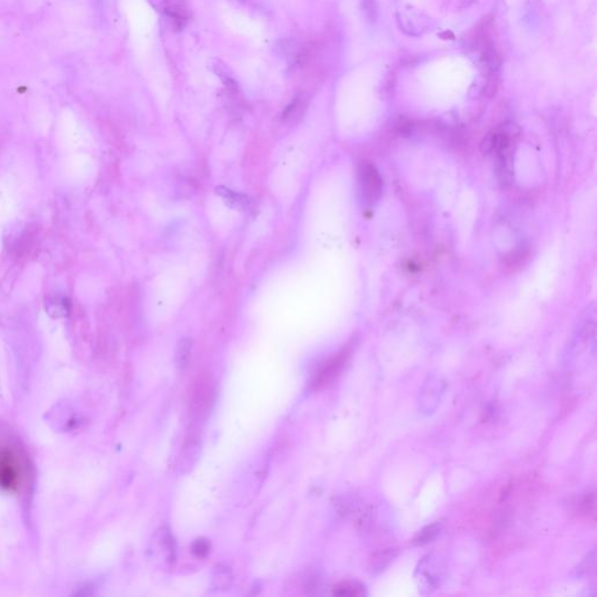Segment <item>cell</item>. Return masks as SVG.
<instances>
[{
	"label": "cell",
	"instance_id": "cell-2",
	"mask_svg": "<svg viewBox=\"0 0 597 597\" xmlns=\"http://www.w3.org/2000/svg\"><path fill=\"white\" fill-rule=\"evenodd\" d=\"M350 356H351V347H347L337 352L336 355L333 356L332 358L326 361L311 378V390H320L332 385L343 373Z\"/></svg>",
	"mask_w": 597,
	"mask_h": 597
},
{
	"label": "cell",
	"instance_id": "cell-6",
	"mask_svg": "<svg viewBox=\"0 0 597 597\" xmlns=\"http://www.w3.org/2000/svg\"><path fill=\"white\" fill-rule=\"evenodd\" d=\"M333 594L336 596H364L365 587L356 581H344L333 588Z\"/></svg>",
	"mask_w": 597,
	"mask_h": 597
},
{
	"label": "cell",
	"instance_id": "cell-5",
	"mask_svg": "<svg viewBox=\"0 0 597 597\" xmlns=\"http://www.w3.org/2000/svg\"><path fill=\"white\" fill-rule=\"evenodd\" d=\"M308 100L304 93H299L294 97L293 100L288 104L283 114V119L288 123H295L304 116L307 109Z\"/></svg>",
	"mask_w": 597,
	"mask_h": 597
},
{
	"label": "cell",
	"instance_id": "cell-4",
	"mask_svg": "<svg viewBox=\"0 0 597 597\" xmlns=\"http://www.w3.org/2000/svg\"><path fill=\"white\" fill-rule=\"evenodd\" d=\"M417 574H418V580L427 589L436 587L441 580V570H440L438 559H434L431 556L424 558L422 563H419Z\"/></svg>",
	"mask_w": 597,
	"mask_h": 597
},
{
	"label": "cell",
	"instance_id": "cell-7",
	"mask_svg": "<svg viewBox=\"0 0 597 597\" xmlns=\"http://www.w3.org/2000/svg\"><path fill=\"white\" fill-rule=\"evenodd\" d=\"M193 342L189 339H181L179 343L176 344L175 348V365L177 369H186L189 362L190 350H192Z\"/></svg>",
	"mask_w": 597,
	"mask_h": 597
},
{
	"label": "cell",
	"instance_id": "cell-1",
	"mask_svg": "<svg viewBox=\"0 0 597 597\" xmlns=\"http://www.w3.org/2000/svg\"><path fill=\"white\" fill-rule=\"evenodd\" d=\"M31 476V463L20 441L0 428V489L20 492L27 488Z\"/></svg>",
	"mask_w": 597,
	"mask_h": 597
},
{
	"label": "cell",
	"instance_id": "cell-12",
	"mask_svg": "<svg viewBox=\"0 0 597 597\" xmlns=\"http://www.w3.org/2000/svg\"><path fill=\"white\" fill-rule=\"evenodd\" d=\"M210 542H208L207 539L200 538L195 540L192 546V552L197 556V558H204L210 552Z\"/></svg>",
	"mask_w": 597,
	"mask_h": 597
},
{
	"label": "cell",
	"instance_id": "cell-11",
	"mask_svg": "<svg viewBox=\"0 0 597 597\" xmlns=\"http://www.w3.org/2000/svg\"><path fill=\"white\" fill-rule=\"evenodd\" d=\"M217 193L224 197L225 200L229 201L230 203L235 204L237 207L244 208L249 204V199L248 197L234 193L232 190L225 189L223 187L217 188Z\"/></svg>",
	"mask_w": 597,
	"mask_h": 597
},
{
	"label": "cell",
	"instance_id": "cell-8",
	"mask_svg": "<svg viewBox=\"0 0 597 597\" xmlns=\"http://www.w3.org/2000/svg\"><path fill=\"white\" fill-rule=\"evenodd\" d=\"M595 492H588L577 503V514L588 521H595Z\"/></svg>",
	"mask_w": 597,
	"mask_h": 597
},
{
	"label": "cell",
	"instance_id": "cell-10",
	"mask_svg": "<svg viewBox=\"0 0 597 597\" xmlns=\"http://www.w3.org/2000/svg\"><path fill=\"white\" fill-rule=\"evenodd\" d=\"M441 531V524L440 523H434V524L428 525L426 528H422V531H419L418 535H415V545H426L431 540H434L438 537V533Z\"/></svg>",
	"mask_w": 597,
	"mask_h": 597
},
{
	"label": "cell",
	"instance_id": "cell-9",
	"mask_svg": "<svg viewBox=\"0 0 597 597\" xmlns=\"http://www.w3.org/2000/svg\"><path fill=\"white\" fill-rule=\"evenodd\" d=\"M213 582L214 587L218 591H227L232 587V575L228 567L218 566L215 570Z\"/></svg>",
	"mask_w": 597,
	"mask_h": 597
},
{
	"label": "cell",
	"instance_id": "cell-3",
	"mask_svg": "<svg viewBox=\"0 0 597 597\" xmlns=\"http://www.w3.org/2000/svg\"><path fill=\"white\" fill-rule=\"evenodd\" d=\"M361 196L365 203L373 204L380 200L383 193V180L373 163L363 161L357 170Z\"/></svg>",
	"mask_w": 597,
	"mask_h": 597
},
{
	"label": "cell",
	"instance_id": "cell-13",
	"mask_svg": "<svg viewBox=\"0 0 597 597\" xmlns=\"http://www.w3.org/2000/svg\"><path fill=\"white\" fill-rule=\"evenodd\" d=\"M363 8L370 20H376L378 17V6L376 0H363Z\"/></svg>",
	"mask_w": 597,
	"mask_h": 597
},
{
	"label": "cell",
	"instance_id": "cell-14",
	"mask_svg": "<svg viewBox=\"0 0 597 597\" xmlns=\"http://www.w3.org/2000/svg\"><path fill=\"white\" fill-rule=\"evenodd\" d=\"M234 1H248V0H234Z\"/></svg>",
	"mask_w": 597,
	"mask_h": 597
}]
</instances>
